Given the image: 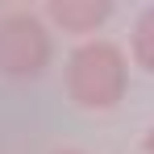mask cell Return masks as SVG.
Listing matches in <instances>:
<instances>
[{
    "instance_id": "8992f818",
    "label": "cell",
    "mask_w": 154,
    "mask_h": 154,
    "mask_svg": "<svg viewBox=\"0 0 154 154\" xmlns=\"http://www.w3.org/2000/svg\"><path fill=\"white\" fill-rule=\"evenodd\" d=\"M58 154H83V150H58Z\"/></svg>"
},
{
    "instance_id": "5b68a950",
    "label": "cell",
    "mask_w": 154,
    "mask_h": 154,
    "mask_svg": "<svg viewBox=\"0 0 154 154\" xmlns=\"http://www.w3.org/2000/svg\"><path fill=\"white\" fill-rule=\"evenodd\" d=\"M142 154H154V129L146 133V142H142Z\"/></svg>"
},
{
    "instance_id": "3957f363",
    "label": "cell",
    "mask_w": 154,
    "mask_h": 154,
    "mask_svg": "<svg viewBox=\"0 0 154 154\" xmlns=\"http://www.w3.org/2000/svg\"><path fill=\"white\" fill-rule=\"evenodd\" d=\"M108 13H112L108 0H50L46 4V17L67 33H92L96 25L108 21Z\"/></svg>"
},
{
    "instance_id": "7a4b0ae2",
    "label": "cell",
    "mask_w": 154,
    "mask_h": 154,
    "mask_svg": "<svg viewBox=\"0 0 154 154\" xmlns=\"http://www.w3.org/2000/svg\"><path fill=\"white\" fill-rule=\"evenodd\" d=\"M50 63V33L33 13L0 17V71L17 79H33Z\"/></svg>"
},
{
    "instance_id": "6da1fadb",
    "label": "cell",
    "mask_w": 154,
    "mask_h": 154,
    "mask_svg": "<svg viewBox=\"0 0 154 154\" xmlns=\"http://www.w3.org/2000/svg\"><path fill=\"white\" fill-rule=\"evenodd\" d=\"M125 54L112 42H83L71 58H67V92L79 108H112V104L125 96Z\"/></svg>"
},
{
    "instance_id": "277c9868",
    "label": "cell",
    "mask_w": 154,
    "mask_h": 154,
    "mask_svg": "<svg viewBox=\"0 0 154 154\" xmlns=\"http://www.w3.org/2000/svg\"><path fill=\"white\" fill-rule=\"evenodd\" d=\"M129 46H133V63L146 67L154 75V4L137 13V21H133V42H129Z\"/></svg>"
}]
</instances>
